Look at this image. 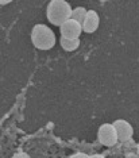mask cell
<instances>
[{
  "instance_id": "obj_1",
  "label": "cell",
  "mask_w": 139,
  "mask_h": 158,
  "mask_svg": "<svg viewBox=\"0 0 139 158\" xmlns=\"http://www.w3.org/2000/svg\"><path fill=\"white\" fill-rule=\"evenodd\" d=\"M72 8L65 0H51L47 6V19L55 26H61L70 19Z\"/></svg>"
},
{
  "instance_id": "obj_2",
  "label": "cell",
  "mask_w": 139,
  "mask_h": 158,
  "mask_svg": "<svg viewBox=\"0 0 139 158\" xmlns=\"http://www.w3.org/2000/svg\"><path fill=\"white\" fill-rule=\"evenodd\" d=\"M31 41L39 50H49L55 45V35L46 24H37L31 31Z\"/></svg>"
},
{
  "instance_id": "obj_3",
  "label": "cell",
  "mask_w": 139,
  "mask_h": 158,
  "mask_svg": "<svg viewBox=\"0 0 139 158\" xmlns=\"http://www.w3.org/2000/svg\"><path fill=\"white\" fill-rule=\"evenodd\" d=\"M97 136H99L100 143H103L104 146H113V145H116V142H117L116 130H115V127L109 123L100 126Z\"/></svg>"
},
{
  "instance_id": "obj_4",
  "label": "cell",
  "mask_w": 139,
  "mask_h": 158,
  "mask_svg": "<svg viewBox=\"0 0 139 158\" xmlns=\"http://www.w3.org/2000/svg\"><path fill=\"white\" fill-rule=\"evenodd\" d=\"M59 28H61V37L67 39H78V37L81 35V31H83V26L74 22L73 19L66 20L65 23L59 26Z\"/></svg>"
},
{
  "instance_id": "obj_5",
  "label": "cell",
  "mask_w": 139,
  "mask_h": 158,
  "mask_svg": "<svg viewBox=\"0 0 139 158\" xmlns=\"http://www.w3.org/2000/svg\"><path fill=\"white\" fill-rule=\"evenodd\" d=\"M112 126L115 127L116 130V134H117V141L120 142H126L128 139L133 136V126L128 123L127 120H123V119H119V120H115L112 123Z\"/></svg>"
},
{
  "instance_id": "obj_6",
  "label": "cell",
  "mask_w": 139,
  "mask_h": 158,
  "mask_svg": "<svg viewBox=\"0 0 139 158\" xmlns=\"http://www.w3.org/2000/svg\"><path fill=\"white\" fill-rule=\"evenodd\" d=\"M99 20L100 19H99L97 12L93 11V10H89L87 12L84 23H83V31H85V33H88V34L95 33L99 27Z\"/></svg>"
},
{
  "instance_id": "obj_7",
  "label": "cell",
  "mask_w": 139,
  "mask_h": 158,
  "mask_svg": "<svg viewBox=\"0 0 139 158\" xmlns=\"http://www.w3.org/2000/svg\"><path fill=\"white\" fill-rule=\"evenodd\" d=\"M87 10L84 7H77V8H73L72 10V14H70V19H73L74 22L80 23L83 26L84 20H85V16H87Z\"/></svg>"
},
{
  "instance_id": "obj_8",
  "label": "cell",
  "mask_w": 139,
  "mask_h": 158,
  "mask_svg": "<svg viewBox=\"0 0 139 158\" xmlns=\"http://www.w3.org/2000/svg\"><path fill=\"white\" fill-rule=\"evenodd\" d=\"M78 45H80V39H67V38L61 37V46L66 52H73V50H76L78 48Z\"/></svg>"
},
{
  "instance_id": "obj_9",
  "label": "cell",
  "mask_w": 139,
  "mask_h": 158,
  "mask_svg": "<svg viewBox=\"0 0 139 158\" xmlns=\"http://www.w3.org/2000/svg\"><path fill=\"white\" fill-rule=\"evenodd\" d=\"M89 156H87V154L84 153H77V154H73V156H70L69 158H88Z\"/></svg>"
},
{
  "instance_id": "obj_10",
  "label": "cell",
  "mask_w": 139,
  "mask_h": 158,
  "mask_svg": "<svg viewBox=\"0 0 139 158\" xmlns=\"http://www.w3.org/2000/svg\"><path fill=\"white\" fill-rule=\"evenodd\" d=\"M12 158H30V156H27V154H24V153H18Z\"/></svg>"
},
{
  "instance_id": "obj_11",
  "label": "cell",
  "mask_w": 139,
  "mask_h": 158,
  "mask_svg": "<svg viewBox=\"0 0 139 158\" xmlns=\"http://www.w3.org/2000/svg\"><path fill=\"white\" fill-rule=\"evenodd\" d=\"M88 158H104V157L100 156V154H95V156H89Z\"/></svg>"
},
{
  "instance_id": "obj_12",
  "label": "cell",
  "mask_w": 139,
  "mask_h": 158,
  "mask_svg": "<svg viewBox=\"0 0 139 158\" xmlns=\"http://www.w3.org/2000/svg\"><path fill=\"white\" fill-rule=\"evenodd\" d=\"M8 3H11V2H10V0H0V4H3V6L8 4Z\"/></svg>"
},
{
  "instance_id": "obj_13",
  "label": "cell",
  "mask_w": 139,
  "mask_h": 158,
  "mask_svg": "<svg viewBox=\"0 0 139 158\" xmlns=\"http://www.w3.org/2000/svg\"><path fill=\"white\" fill-rule=\"evenodd\" d=\"M138 152H139V145H138Z\"/></svg>"
}]
</instances>
